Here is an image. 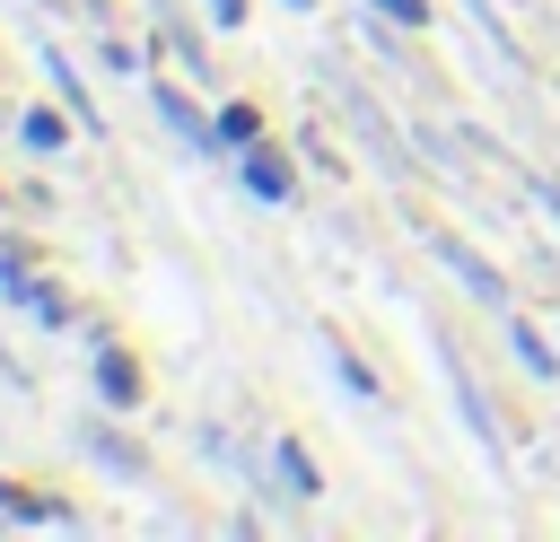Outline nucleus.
<instances>
[{
  "instance_id": "nucleus-11",
  "label": "nucleus",
  "mask_w": 560,
  "mask_h": 542,
  "mask_svg": "<svg viewBox=\"0 0 560 542\" xmlns=\"http://www.w3.org/2000/svg\"><path fill=\"white\" fill-rule=\"evenodd\" d=\"M0 516H18V525H79L61 498H35V490H18V481H0Z\"/></svg>"
},
{
  "instance_id": "nucleus-16",
  "label": "nucleus",
  "mask_w": 560,
  "mask_h": 542,
  "mask_svg": "<svg viewBox=\"0 0 560 542\" xmlns=\"http://www.w3.org/2000/svg\"><path fill=\"white\" fill-rule=\"evenodd\" d=\"M35 323H70V297H61V288H52V280H44V288H35Z\"/></svg>"
},
{
  "instance_id": "nucleus-8",
  "label": "nucleus",
  "mask_w": 560,
  "mask_h": 542,
  "mask_svg": "<svg viewBox=\"0 0 560 542\" xmlns=\"http://www.w3.org/2000/svg\"><path fill=\"white\" fill-rule=\"evenodd\" d=\"M245 192H254V201H289V192H298L289 157H271V149H245Z\"/></svg>"
},
{
  "instance_id": "nucleus-13",
  "label": "nucleus",
  "mask_w": 560,
  "mask_h": 542,
  "mask_svg": "<svg viewBox=\"0 0 560 542\" xmlns=\"http://www.w3.org/2000/svg\"><path fill=\"white\" fill-rule=\"evenodd\" d=\"M254 105H219V149H254Z\"/></svg>"
},
{
  "instance_id": "nucleus-2",
  "label": "nucleus",
  "mask_w": 560,
  "mask_h": 542,
  "mask_svg": "<svg viewBox=\"0 0 560 542\" xmlns=\"http://www.w3.org/2000/svg\"><path fill=\"white\" fill-rule=\"evenodd\" d=\"M429 254H438V262L464 280V297H481V306H499V297H508V280H499V271H490V262H481V254H472L455 227H429Z\"/></svg>"
},
{
  "instance_id": "nucleus-4",
  "label": "nucleus",
  "mask_w": 560,
  "mask_h": 542,
  "mask_svg": "<svg viewBox=\"0 0 560 542\" xmlns=\"http://www.w3.org/2000/svg\"><path fill=\"white\" fill-rule=\"evenodd\" d=\"M79 446H88V455H96V463H105L114 481H149V455H140V446H122V437H114V428H105L96 411L79 420Z\"/></svg>"
},
{
  "instance_id": "nucleus-15",
  "label": "nucleus",
  "mask_w": 560,
  "mask_h": 542,
  "mask_svg": "<svg viewBox=\"0 0 560 542\" xmlns=\"http://www.w3.org/2000/svg\"><path fill=\"white\" fill-rule=\"evenodd\" d=\"M385 26H429V0H368Z\"/></svg>"
},
{
  "instance_id": "nucleus-6",
  "label": "nucleus",
  "mask_w": 560,
  "mask_h": 542,
  "mask_svg": "<svg viewBox=\"0 0 560 542\" xmlns=\"http://www.w3.org/2000/svg\"><path fill=\"white\" fill-rule=\"evenodd\" d=\"M96 393L114 411H140V358L131 350H96Z\"/></svg>"
},
{
  "instance_id": "nucleus-14",
  "label": "nucleus",
  "mask_w": 560,
  "mask_h": 542,
  "mask_svg": "<svg viewBox=\"0 0 560 542\" xmlns=\"http://www.w3.org/2000/svg\"><path fill=\"white\" fill-rule=\"evenodd\" d=\"M332 376H341V385H350L359 402H385V385H376V376H368V367H359V358H350L341 341H332Z\"/></svg>"
},
{
  "instance_id": "nucleus-3",
  "label": "nucleus",
  "mask_w": 560,
  "mask_h": 542,
  "mask_svg": "<svg viewBox=\"0 0 560 542\" xmlns=\"http://www.w3.org/2000/svg\"><path fill=\"white\" fill-rule=\"evenodd\" d=\"M332 105H341V114H350V122H359V140H368V149H376V157H385V166H402V149H394V122H385V114H376V96H368V87H359V79H332Z\"/></svg>"
},
{
  "instance_id": "nucleus-10",
  "label": "nucleus",
  "mask_w": 560,
  "mask_h": 542,
  "mask_svg": "<svg viewBox=\"0 0 560 542\" xmlns=\"http://www.w3.org/2000/svg\"><path fill=\"white\" fill-rule=\"evenodd\" d=\"M271 472L289 481V498H324V472L306 463V446H298V437H280V446H271Z\"/></svg>"
},
{
  "instance_id": "nucleus-19",
  "label": "nucleus",
  "mask_w": 560,
  "mask_h": 542,
  "mask_svg": "<svg viewBox=\"0 0 560 542\" xmlns=\"http://www.w3.org/2000/svg\"><path fill=\"white\" fill-rule=\"evenodd\" d=\"M0 376H9V385H18V367H9V350H0Z\"/></svg>"
},
{
  "instance_id": "nucleus-9",
  "label": "nucleus",
  "mask_w": 560,
  "mask_h": 542,
  "mask_svg": "<svg viewBox=\"0 0 560 542\" xmlns=\"http://www.w3.org/2000/svg\"><path fill=\"white\" fill-rule=\"evenodd\" d=\"M508 350H516V367H525V376H551V367H560V350H551V341H542V323H525V315H508Z\"/></svg>"
},
{
  "instance_id": "nucleus-12",
  "label": "nucleus",
  "mask_w": 560,
  "mask_h": 542,
  "mask_svg": "<svg viewBox=\"0 0 560 542\" xmlns=\"http://www.w3.org/2000/svg\"><path fill=\"white\" fill-rule=\"evenodd\" d=\"M18 140H26L35 157H61V149H70V122H61V114H26V122H18Z\"/></svg>"
},
{
  "instance_id": "nucleus-7",
  "label": "nucleus",
  "mask_w": 560,
  "mask_h": 542,
  "mask_svg": "<svg viewBox=\"0 0 560 542\" xmlns=\"http://www.w3.org/2000/svg\"><path fill=\"white\" fill-rule=\"evenodd\" d=\"M438 358H446V385H455V402H464V428H472L481 446H499V420H490V402L472 393V376H464V358H455L446 341H438Z\"/></svg>"
},
{
  "instance_id": "nucleus-1",
  "label": "nucleus",
  "mask_w": 560,
  "mask_h": 542,
  "mask_svg": "<svg viewBox=\"0 0 560 542\" xmlns=\"http://www.w3.org/2000/svg\"><path fill=\"white\" fill-rule=\"evenodd\" d=\"M149 105H158V122H166V131H175L192 157H210V149H219V114H201V105H192L175 79H149Z\"/></svg>"
},
{
  "instance_id": "nucleus-17",
  "label": "nucleus",
  "mask_w": 560,
  "mask_h": 542,
  "mask_svg": "<svg viewBox=\"0 0 560 542\" xmlns=\"http://www.w3.org/2000/svg\"><path fill=\"white\" fill-rule=\"evenodd\" d=\"M525 192L542 201V219H560V175H525Z\"/></svg>"
},
{
  "instance_id": "nucleus-20",
  "label": "nucleus",
  "mask_w": 560,
  "mask_h": 542,
  "mask_svg": "<svg viewBox=\"0 0 560 542\" xmlns=\"http://www.w3.org/2000/svg\"><path fill=\"white\" fill-rule=\"evenodd\" d=\"M280 9H315V0H280Z\"/></svg>"
},
{
  "instance_id": "nucleus-18",
  "label": "nucleus",
  "mask_w": 560,
  "mask_h": 542,
  "mask_svg": "<svg viewBox=\"0 0 560 542\" xmlns=\"http://www.w3.org/2000/svg\"><path fill=\"white\" fill-rule=\"evenodd\" d=\"M201 9H210L219 26H245V0H201Z\"/></svg>"
},
{
  "instance_id": "nucleus-5",
  "label": "nucleus",
  "mask_w": 560,
  "mask_h": 542,
  "mask_svg": "<svg viewBox=\"0 0 560 542\" xmlns=\"http://www.w3.org/2000/svg\"><path fill=\"white\" fill-rule=\"evenodd\" d=\"M44 79L61 87V105H70V122H79V131H105V122H96V96H88V79L70 70V52H61V44H44Z\"/></svg>"
}]
</instances>
